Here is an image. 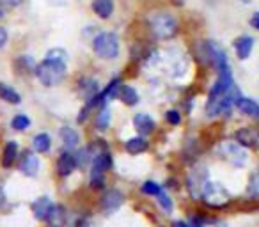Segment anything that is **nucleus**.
Listing matches in <instances>:
<instances>
[{
	"mask_svg": "<svg viewBox=\"0 0 259 227\" xmlns=\"http://www.w3.org/2000/svg\"><path fill=\"white\" fill-rule=\"evenodd\" d=\"M36 76L43 85L47 87H55L66 78V62H57V61H48L45 59L39 66L36 68Z\"/></svg>",
	"mask_w": 259,
	"mask_h": 227,
	"instance_id": "1",
	"label": "nucleus"
},
{
	"mask_svg": "<svg viewBox=\"0 0 259 227\" xmlns=\"http://www.w3.org/2000/svg\"><path fill=\"white\" fill-rule=\"evenodd\" d=\"M149 25H151V30L155 34L156 39H172L178 34V20L174 18L170 13H155V15L149 18Z\"/></svg>",
	"mask_w": 259,
	"mask_h": 227,
	"instance_id": "2",
	"label": "nucleus"
},
{
	"mask_svg": "<svg viewBox=\"0 0 259 227\" xmlns=\"http://www.w3.org/2000/svg\"><path fill=\"white\" fill-rule=\"evenodd\" d=\"M93 50L100 59L112 61L119 55V37L114 32H100L93 39Z\"/></svg>",
	"mask_w": 259,
	"mask_h": 227,
	"instance_id": "3",
	"label": "nucleus"
},
{
	"mask_svg": "<svg viewBox=\"0 0 259 227\" xmlns=\"http://www.w3.org/2000/svg\"><path fill=\"white\" fill-rule=\"evenodd\" d=\"M201 199L211 208H224L231 202V194L227 192V188L222 183L217 181H206L204 188H202Z\"/></svg>",
	"mask_w": 259,
	"mask_h": 227,
	"instance_id": "4",
	"label": "nucleus"
},
{
	"mask_svg": "<svg viewBox=\"0 0 259 227\" xmlns=\"http://www.w3.org/2000/svg\"><path fill=\"white\" fill-rule=\"evenodd\" d=\"M219 153L227 163H231L236 169H241L248 160L245 148L241 144H238L236 141H222L219 146Z\"/></svg>",
	"mask_w": 259,
	"mask_h": 227,
	"instance_id": "5",
	"label": "nucleus"
},
{
	"mask_svg": "<svg viewBox=\"0 0 259 227\" xmlns=\"http://www.w3.org/2000/svg\"><path fill=\"white\" fill-rule=\"evenodd\" d=\"M206 181H208V172H206L204 167H202V169L190 170V174H188V179H187V187H188V190H190L192 197L201 199L202 188H204Z\"/></svg>",
	"mask_w": 259,
	"mask_h": 227,
	"instance_id": "6",
	"label": "nucleus"
},
{
	"mask_svg": "<svg viewBox=\"0 0 259 227\" xmlns=\"http://www.w3.org/2000/svg\"><path fill=\"white\" fill-rule=\"evenodd\" d=\"M234 141H236L238 144L243 146V148L259 151V130L257 128H250V126L240 128V130H236V133H234Z\"/></svg>",
	"mask_w": 259,
	"mask_h": 227,
	"instance_id": "7",
	"label": "nucleus"
},
{
	"mask_svg": "<svg viewBox=\"0 0 259 227\" xmlns=\"http://www.w3.org/2000/svg\"><path fill=\"white\" fill-rule=\"evenodd\" d=\"M78 167V163H76V156L75 153L68 151V149H64V151L59 155L57 158V174L62 177L69 176V174L73 172V170Z\"/></svg>",
	"mask_w": 259,
	"mask_h": 227,
	"instance_id": "8",
	"label": "nucleus"
},
{
	"mask_svg": "<svg viewBox=\"0 0 259 227\" xmlns=\"http://www.w3.org/2000/svg\"><path fill=\"white\" fill-rule=\"evenodd\" d=\"M122 204H124V195L119 190H108V192H105L103 197H101V208L107 213L117 211Z\"/></svg>",
	"mask_w": 259,
	"mask_h": 227,
	"instance_id": "9",
	"label": "nucleus"
},
{
	"mask_svg": "<svg viewBox=\"0 0 259 227\" xmlns=\"http://www.w3.org/2000/svg\"><path fill=\"white\" fill-rule=\"evenodd\" d=\"M20 170L29 177H36L39 172V158L32 151H27L20 160Z\"/></svg>",
	"mask_w": 259,
	"mask_h": 227,
	"instance_id": "10",
	"label": "nucleus"
},
{
	"mask_svg": "<svg viewBox=\"0 0 259 227\" xmlns=\"http://www.w3.org/2000/svg\"><path fill=\"white\" fill-rule=\"evenodd\" d=\"M134 126H135V130L139 131V135L148 137V135H151L153 131H155L156 123L149 114H144V112H142V114H137V116L134 117Z\"/></svg>",
	"mask_w": 259,
	"mask_h": 227,
	"instance_id": "11",
	"label": "nucleus"
},
{
	"mask_svg": "<svg viewBox=\"0 0 259 227\" xmlns=\"http://www.w3.org/2000/svg\"><path fill=\"white\" fill-rule=\"evenodd\" d=\"M233 47H234V52H236L238 59L245 61V59L250 57L252 48H254V39H252L250 36H240L234 39Z\"/></svg>",
	"mask_w": 259,
	"mask_h": 227,
	"instance_id": "12",
	"label": "nucleus"
},
{
	"mask_svg": "<svg viewBox=\"0 0 259 227\" xmlns=\"http://www.w3.org/2000/svg\"><path fill=\"white\" fill-rule=\"evenodd\" d=\"M61 139H62V146L68 151H75L80 144V135L75 128L71 126H62L61 128Z\"/></svg>",
	"mask_w": 259,
	"mask_h": 227,
	"instance_id": "13",
	"label": "nucleus"
},
{
	"mask_svg": "<svg viewBox=\"0 0 259 227\" xmlns=\"http://www.w3.org/2000/svg\"><path fill=\"white\" fill-rule=\"evenodd\" d=\"M52 206H54V202H52V199L50 197H39V199H36V201L32 202V213H34V216H36L37 220H41V222H47V218H48V213H50V209H52Z\"/></svg>",
	"mask_w": 259,
	"mask_h": 227,
	"instance_id": "14",
	"label": "nucleus"
},
{
	"mask_svg": "<svg viewBox=\"0 0 259 227\" xmlns=\"http://www.w3.org/2000/svg\"><path fill=\"white\" fill-rule=\"evenodd\" d=\"M148 148H149V144L146 142V139L142 137V135H141V137L128 139V141H126V144H124L126 153H128V155H132V156L142 155V153L148 151Z\"/></svg>",
	"mask_w": 259,
	"mask_h": 227,
	"instance_id": "15",
	"label": "nucleus"
},
{
	"mask_svg": "<svg viewBox=\"0 0 259 227\" xmlns=\"http://www.w3.org/2000/svg\"><path fill=\"white\" fill-rule=\"evenodd\" d=\"M50 227H64L66 225V209L61 204H54L47 218Z\"/></svg>",
	"mask_w": 259,
	"mask_h": 227,
	"instance_id": "16",
	"label": "nucleus"
},
{
	"mask_svg": "<svg viewBox=\"0 0 259 227\" xmlns=\"http://www.w3.org/2000/svg\"><path fill=\"white\" fill-rule=\"evenodd\" d=\"M236 107L240 108V112H241V114H245V116L254 117V119H259V103L252 100V98H243V96H241L240 100H238Z\"/></svg>",
	"mask_w": 259,
	"mask_h": 227,
	"instance_id": "17",
	"label": "nucleus"
},
{
	"mask_svg": "<svg viewBox=\"0 0 259 227\" xmlns=\"http://www.w3.org/2000/svg\"><path fill=\"white\" fill-rule=\"evenodd\" d=\"M117 98L124 105H130V107H134V105L139 103V93H137V89L132 85H121Z\"/></svg>",
	"mask_w": 259,
	"mask_h": 227,
	"instance_id": "18",
	"label": "nucleus"
},
{
	"mask_svg": "<svg viewBox=\"0 0 259 227\" xmlns=\"http://www.w3.org/2000/svg\"><path fill=\"white\" fill-rule=\"evenodd\" d=\"M18 160V144L15 141L8 142V146L4 148V156H2V165L6 169H11L15 165V162Z\"/></svg>",
	"mask_w": 259,
	"mask_h": 227,
	"instance_id": "19",
	"label": "nucleus"
},
{
	"mask_svg": "<svg viewBox=\"0 0 259 227\" xmlns=\"http://www.w3.org/2000/svg\"><path fill=\"white\" fill-rule=\"evenodd\" d=\"M93 11H94V15H98L100 18L107 20V18H110V15L114 13V2H112V0H94Z\"/></svg>",
	"mask_w": 259,
	"mask_h": 227,
	"instance_id": "20",
	"label": "nucleus"
},
{
	"mask_svg": "<svg viewBox=\"0 0 259 227\" xmlns=\"http://www.w3.org/2000/svg\"><path fill=\"white\" fill-rule=\"evenodd\" d=\"M105 172H107V170L100 169V167H96V165H91L89 181H91V187H93L94 190H103L105 188V183H107Z\"/></svg>",
	"mask_w": 259,
	"mask_h": 227,
	"instance_id": "21",
	"label": "nucleus"
},
{
	"mask_svg": "<svg viewBox=\"0 0 259 227\" xmlns=\"http://www.w3.org/2000/svg\"><path fill=\"white\" fill-rule=\"evenodd\" d=\"M110 119H112L110 108H108V107H101L100 112H98L96 119H94V126H96V130L105 131L108 126H110Z\"/></svg>",
	"mask_w": 259,
	"mask_h": 227,
	"instance_id": "22",
	"label": "nucleus"
},
{
	"mask_svg": "<svg viewBox=\"0 0 259 227\" xmlns=\"http://www.w3.org/2000/svg\"><path fill=\"white\" fill-rule=\"evenodd\" d=\"M80 93H82L83 100H91L98 94V82L93 78H83L80 82Z\"/></svg>",
	"mask_w": 259,
	"mask_h": 227,
	"instance_id": "23",
	"label": "nucleus"
},
{
	"mask_svg": "<svg viewBox=\"0 0 259 227\" xmlns=\"http://www.w3.org/2000/svg\"><path fill=\"white\" fill-rule=\"evenodd\" d=\"M32 148L37 153H47L52 148V139L48 133H37L32 141Z\"/></svg>",
	"mask_w": 259,
	"mask_h": 227,
	"instance_id": "24",
	"label": "nucleus"
},
{
	"mask_svg": "<svg viewBox=\"0 0 259 227\" xmlns=\"http://www.w3.org/2000/svg\"><path fill=\"white\" fill-rule=\"evenodd\" d=\"M0 98H2L4 101H8V103H13V105H18L20 101H22V96H20L13 87L6 85V83H0Z\"/></svg>",
	"mask_w": 259,
	"mask_h": 227,
	"instance_id": "25",
	"label": "nucleus"
},
{
	"mask_svg": "<svg viewBox=\"0 0 259 227\" xmlns=\"http://www.w3.org/2000/svg\"><path fill=\"white\" fill-rule=\"evenodd\" d=\"M91 165H96L103 170H110L112 169V156H110V153H108V149L94 156L93 162H91Z\"/></svg>",
	"mask_w": 259,
	"mask_h": 227,
	"instance_id": "26",
	"label": "nucleus"
},
{
	"mask_svg": "<svg viewBox=\"0 0 259 227\" xmlns=\"http://www.w3.org/2000/svg\"><path fill=\"white\" fill-rule=\"evenodd\" d=\"M247 194L252 199H259V169H255L254 172L248 177V185H247Z\"/></svg>",
	"mask_w": 259,
	"mask_h": 227,
	"instance_id": "27",
	"label": "nucleus"
},
{
	"mask_svg": "<svg viewBox=\"0 0 259 227\" xmlns=\"http://www.w3.org/2000/svg\"><path fill=\"white\" fill-rule=\"evenodd\" d=\"M169 69H170V73H172V75H176V76L183 75L185 69H187L183 57H174V55H172V57L169 59Z\"/></svg>",
	"mask_w": 259,
	"mask_h": 227,
	"instance_id": "28",
	"label": "nucleus"
},
{
	"mask_svg": "<svg viewBox=\"0 0 259 227\" xmlns=\"http://www.w3.org/2000/svg\"><path fill=\"white\" fill-rule=\"evenodd\" d=\"M48 61H57V62H66L68 61V52L64 48H52V50L47 52V57Z\"/></svg>",
	"mask_w": 259,
	"mask_h": 227,
	"instance_id": "29",
	"label": "nucleus"
},
{
	"mask_svg": "<svg viewBox=\"0 0 259 227\" xmlns=\"http://www.w3.org/2000/svg\"><path fill=\"white\" fill-rule=\"evenodd\" d=\"M11 126L15 128L16 131H25L27 128L30 126V119L27 116H23V114H18V116L13 117Z\"/></svg>",
	"mask_w": 259,
	"mask_h": 227,
	"instance_id": "30",
	"label": "nucleus"
},
{
	"mask_svg": "<svg viewBox=\"0 0 259 227\" xmlns=\"http://www.w3.org/2000/svg\"><path fill=\"white\" fill-rule=\"evenodd\" d=\"M156 197H158V204L162 206V208L165 209L167 213L172 211V208H174V206H172V199H170V195L167 194V192L163 190V188L158 192V194H156Z\"/></svg>",
	"mask_w": 259,
	"mask_h": 227,
	"instance_id": "31",
	"label": "nucleus"
},
{
	"mask_svg": "<svg viewBox=\"0 0 259 227\" xmlns=\"http://www.w3.org/2000/svg\"><path fill=\"white\" fill-rule=\"evenodd\" d=\"M160 190H162V187H160L156 181H144L141 187V192L146 195H156Z\"/></svg>",
	"mask_w": 259,
	"mask_h": 227,
	"instance_id": "32",
	"label": "nucleus"
},
{
	"mask_svg": "<svg viewBox=\"0 0 259 227\" xmlns=\"http://www.w3.org/2000/svg\"><path fill=\"white\" fill-rule=\"evenodd\" d=\"M165 119H167V123H169V124H172V126H178V124L181 123V114L178 110H174V108H170V110H167Z\"/></svg>",
	"mask_w": 259,
	"mask_h": 227,
	"instance_id": "33",
	"label": "nucleus"
},
{
	"mask_svg": "<svg viewBox=\"0 0 259 227\" xmlns=\"http://www.w3.org/2000/svg\"><path fill=\"white\" fill-rule=\"evenodd\" d=\"M188 223H190V227H206L202 218H199V216H192V218L188 220Z\"/></svg>",
	"mask_w": 259,
	"mask_h": 227,
	"instance_id": "34",
	"label": "nucleus"
},
{
	"mask_svg": "<svg viewBox=\"0 0 259 227\" xmlns=\"http://www.w3.org/2000/svg\"><path fill=\"white\" fill-rule=\"evenodd\" d=\"M8 43V30L4 27H0V48H4Z\"/></svg>",
	"mask_w": 259,
	"mask_h": 227,
	"instance_id": "35",
	"label": "nucleus"
},
{
	"mask_svg": "<svg viewBox=\"0 0 259 227\" xmlns=\"http://www.w3.org/2000/svg\"><path fill=\"white\" fill-rule=\"evenodd\" d=\"M250 25L254 27L255 30H259V13H255V15H254V18L250 20Z\"/></svg>",
	"mask_w": 259,
	"mask_h": 227,
	"instance_id": "36",
	"label": "nucleus"
},
{
	"mask_svg": "<svg viewBox=\"0 0 259 227\" xmlns=\"http://www.w3.org/2000/svg\"><path fill=\"white\" fill-rule=\"evenodd\" d=\"M174 225H176V227H190V223L183 222V220H176V222H174Z\"/></svg>",
	"mask_w": 259,
	"mask_h": 227,
	"instance_id": "37",
	"label": "nucleus"
},
{
	"mask_svg": "<svg viewBox=\"0 0 259 227\" xmlns=\"http://www.w3.org/2000/svg\"><path fill=\"white\" fill-rule=\"evenodd\" d=\"M78 227H94V225L89 222V220H80V222H78Z\"/></svg>",
	"mask_w": 259,
	"mask_h": 227,
	"instance_id": "38",
	"label": "nucleus"
},
{
	"mask_svg": "<svg viewBox=\"0 0 259 227\" xmlns=\"http://www.w3.org/2000/svg\"><path fill=\"white\" fill-rule=\"evenodd\" d=\"M4 202H6V194H4V190H2V187H0V208L4 206Z\"/></svg>",
	"mask_w": 259,
	"mask_h": 227,
	"instance_id": "39",
	"label": "nucleus"
},
{
	"mask_svg": "<svg viewBox=\"0 0 259 227\" xmlns=\"http://www.w3.org/2000/svg\"><path fill=\"white\" fill-rule=\"evenodd\" d=\"M4 15H6V8L2 4V0H0V18H4Z\"/></svg>",
	"mask_w": 259,
	"mask_h": 227,
	"instance_id": "40",
	"label": "nucleus"
},
{
	"mask_svg": "<svg viewBox=\"0 0 259 227\" xmlns=\"http://www.w3.org/2000/svg\"><path fill=\"white\" fill-rule=\"evenodd\" d=\"M240 2H241V4H250L252 0H240Z\"/></svg>",
	"mask_w": 259,
	"mask_h": 227,
	"instance_id": "41",
	"label": "nucleus"
},
{
	"mask_svg": "<svg viewBox=\"0 0 259 227\" xmlns=\"http://www.w3.org/2000/svg\"><path fill=\"white\" fill-rule=\"evenodd\" d=\"M160 227H163V225H160Z\"/></svg>",
	"mask_w": 259,
	"mask_h": 227,
	"instance_id": "42",
	"label": "nucleus"
}]
</instances>
